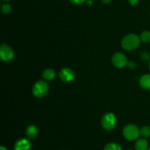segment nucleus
Listing matches in <instances>:
<instances>
[{"label":"nucleus","instance_id":"39448f33","mask_svg":"<svg viewBox=\"0 0 150 150\" xmlns=\"http://www.w3.org/2000/svg\"><path fill=\"white\" fill-rule=\"evenodd\" d=\"M0 57L2 61L5 62H10L13 60L15 57L13 49L7 44L3 43L0 48Z\"/></svg>","mask_w":150,"mask_h":150},{"label":"nucleus","instance_id":"a878e982","mask_svg":"<svg viewBox=\"0 0 150 150\" xmlns=\"http://www.w3.org/2000/svg\"><path fill=\"white\" fill-rule=\"evenodd\" d=\"M129 150H131V149H129Z\"/></svg>","mask_w":150,"mask_h":150},{"label":"nucleus","instance_id":"412c9836","mask_svg":"<svg viewBox=\"0 0 150 150\" xmlns=\"http://www.w3.org/2000/svg\"><path fill=\"white\" fill-rule=\"evenodd\" d=\"M112 1V0H102L103 3L105 4H109V3H111V1Z\"/></svg>","mask_w":150,"mask_h":150},{"label":"nucleus","instance_id":"f8f14e48","mask_svg":"<svg viewBox=\"0 0 150 150\" xmlns=\"http://www.w3.org/2000/svg\"><path fill=\"white\" fill-rule=\"evenodd\" d=\"M148 148V142L144 139H138L135 144L136 150H146Z\"/></svg>","mask_w":150,"mask_h":150},{"label":"nucleus","instance_id":"9b49d317","mask_svg":"<svg viewBox=\"0 0 150 150\" xmlns=\"http://www.w3.org/2000/svg\"><path fill=\"white\" fill-rule=\"evenodd\" d=\"M57 74H56L55 70H53L51 68L45 69L43 72H42V77L43 78L44 80L45 81H51L56 77Z\"/></svg>","mask_w":150,"mask_h":150},{"label":"nucleus","instance_id":"393cba45","mask_svg":"<svg viewBox=\"0 0 150 150\" xmlns=\"http://www.w3.org/2000/svg\"><path fill=\"white\" fill-rule=\"evenodd\" d=\"M147 150H150V147H149V149H148Z\"/></svg>","mask_w":150,"mask_h":150},{"label":"nucleus","instance_id":"4468645a","mask_svg":"<svg viewBox=\"0 0 150 150\" xmlns=\"http://www.w3.org/2000/svg\"><path fill=\"white\" fill-rule=\"evenodd\" d=\"M141 41L144 42H150V32L149 31H144L140 35Z\"/></svg>","mask_w":150,"mask_h":150},{"label":"nucleus","instance_id":"6ab92c4d","mask_svg":"<svg viewBox=\"0 0 150 150\" xmlns=\"http://www.w3.org/2000/svg\"><path fill=\"white\" fill-rule=\"evenodd\" d=\"M86 4L87 6H92V0H86Z\"/></svg>","mask_w":150,"mask_h":150},{"label":"nucleus","instance_id":"20e7f679","mask_svg":"<svg viewBox=\"0 0 150 150\" xmlns=\"http://www.w3.org/2000/svg\"><path fill=\"white\" fill-rule=\"evenodd\" d=\"M123 136L127 140H136L140 136V130L135 125H127L123 129Z\"/></svg>","mask_w":150,"mask_h":150},{"label":"nucleus","instance_id":"0eeeda50","mask_svg":"<svg viewBox=\"0 0 150 150\" xmlns=\"http://www.w3.org/2000/svg\"><path fill=\"white\" fill-rule=\"evenodd\" d=\"M59 78L63 82L69 83L74 80L76 78V73L72 69L69 67H64L60 70Z\"/></svg>","mask_w":150,"mask_h":150},{"label":"nucleus","instance_id":"5701e85b","mask_svg":"<svg viewBox=\"0 0 150 150\" xmlns=\"http://www.w3.org/2000/svg\"><path fill=\"white\" fill-rule=\"evenodd\" d=\"M3 1H10V0H2Z\"/></svg>","mask_w":150,"mask_h":150},{"label":"nucleus","instance_id":"a211bd4d","mask_svg":"<svg viewBox=\"0 0 150 150\" xmlns=\"http://www.w3.org/2000/svg\"><path fill=\"white\" fill-rule=\"evenodd\" d=\"M128 1L131 5H136L139 3V0H128Z\"/></svg>","mask_w":150,"mask_h":150},{"label":"nucleus","instance_id":"aec40b11","mask_svg":"<svg viewBox=\"0 0 150 150\" xmlns=\"http://www.w3.org/2000/svg\"><path fill=\"white\" fill-rule=\"evenodd\" d=\"M142 57H143L144 59H146V60H147L148 59H149V55L148 54H146V53H145V54H144V55L142 56Z\"/></svg>","mask_w":150,"mask_h":150},{"label":"nucleus","instance_id":"6e6552de","mask_svg":"<svg viewBox=\"0 0 150 150\" xmlns=\"http://www.w3.org/2000/svg\"><path fill=\"white\" fill-rule=\"evenodd\" d=\"M32 144L26 139H20L16 142L14 146L15 150H30Z\"/></svg>","mask_w":150,"mask_h":150},{"label":"nucleus","instance_id":"ddd939ff","mask_svg":"<svg viewBox=\"0 0 150 150\" xmlns=\"http://www.w3.org/2000/svg\"><path fill=\"white\" fill-rule=\"evenodd\" d=\"M103 150H122V149L118 144L109 143L105 145Z\"/></svg>","mask_w":150,"mask_h":150},{"label":"nucleus","instance_id":"4be33fe9","mask_svg":"<svg viewBox=\"0 0 150 150\" xmlns=\"http://www.w3.org/2000/svg\"><path fill=\"white\" fill-rule=\"evenodd\" d=\"M0 150H7V149H6L5 147H4V146H1V147H0Z\"/></svg>","mask_w":150,"mask_h":150},{"label":"nucleus","instance_id":"f3484780","mask_svg":"<svg viewBox=\"0 0 150 150\" xmlns=\"http://www.w3.org/2000/svg\"><path fill=\"white\" fill-rule=\"evenodd\" d=\"M71 3L75 4H82V3L85 2L86 0H69Z\"/></svg>","mask_w":150,"mask_h":150},{"label":"nucleus","instance_id":"dca6fc26","mask_svg":"<svg viewBox=\"0 0 150 150\" xmlns=\"http://www.w3.org/2000/svg\"><path fill=\"white\" fill-rule=\"evenodd\" d=\"M12 7L9 4H4L1 6V11L4 14H9L11 12Z\"/></svg>","mask_w":150,"mask_h":150},{"label":"nucleus","instance_id":"b1692460","mask_svg":"<svg viewBox=\"0 0 150 150\" xmlns=\"http://www.w3.org/2000/svg\"><path fill=\"white\" fill-rule=\"evenodd\" d=\"M149 69H150V62H149Z\"/></svg>","mask_w":150,"mask_h":150},{"label":"nucleus","instance_id":"423d86ee","mask_svg":"<svg viewBox=\"0 0 150 150\" xmlns=\"http://www.w3.org/2000/svg\"><path fill=\"white\" fill-rule=\"evenodd\" d=\"M111 62H112L113 64L117 68H122L128 64V61H127L126 56L120 52L115 53L113 55L112 58H111Z\"/></svg>","mask_w":150,"mask_h":150},{"label":"nucleus","instance_id":"f257e3e1","mask_svg":"<svg viewBox=\"0 0 150 150\" xmlns=\"http://www.w3.org/2000/svg\"><path fill=\"white\" fill-rule=\"evenodd\" d=\"M141 39L138 35L135 34H128L122 38L121 41V45L124 49L132 51L135 50L139 46Z\"/></svg>","mask_w":150,"mask_h":150},{"label":"nucleus","instance_id":"2eb2a0df","mask_svg":"<svg viewBox=\"0 0 150 150\" xmlns=\"http://www.w3.org/2000/svg\"><path fill=\"white\" fill-rule=\"evenodd\" d=\"M140 134L144 138L150 137V127L149 126H144L141 128Z\"/></svg>","mask_w":150,"mask_h":150},{"label":"nucleus","instance_id":"9d476101","mask_svg":"<svg viewBox=\"0 0 150 150\" xmlns=\"http://www.w3.org/2000/svg\"><path fill=\"white\" fill-rule=\"evenodd\" d=\"M139 85L144 89H150V75L145 74L141 77Z\"/></svg>","mask_w":150,"mask_h":150},{"label":"nucleus","instance_id":"7ed1b4c3","mask_svg":"<svg viewBox=\"0 0 150 150\" xmlns=\"http://www.w3.org/2000/svg\"><path fill=\"white\" fill-rule=\"evenodd\" d=\"M101 125L103 129L110 131L115 128L117 125V118L113 113H105L101 120Z\"/></svg>","mask_w":150,"mask_h":150},{"label":"nucleus","instance_id":"f03ea898","mask_svg":"<svg viewBox=\"0 0 150 150\" xmlns=\"http://www.w3.org/2000/svg\"><path fill=\"white\" fill-rule=\"evenodd\" d=\"M49 89L48 83L45 81L39 80L34 84L32 87V93L38 98H42L47 95Z\"/></svg>","mask_w":150,"mask_h":150},{"label":"nucleus","instance_id":"1a4fd4ad","mask_svg":"<svg viewBox=\"0 0 150 150\" xmlns=\"http://www.w3.org/2000/svg\"><path fill=\"white\" fill-rule=\"evenodd\" d=\"M26 134L29 139H35L38 134V130L36 126L33 125L28 126L26 130Z\"/></svg>","mask_w":150,"mask_h":150}]
</instances>
